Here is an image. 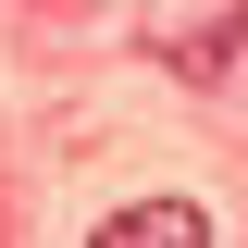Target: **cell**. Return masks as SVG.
I'll list each match as a JSON object with an SVG mask.
<instances>
[{
	"label": "cell",
	"mask_w": 248,
	"mask_h": 248,
	"mask_svg": "<svg viewBox=\"0 0 248 248\" xmlns=\"http://www.w3.org/2000/svg\"><path fill=\"white\" fill-rule=\"evenodd\" d=\"M99 248H211V211L199 199H137V211L99 223Z\"/></svg>",
	"instance_id": "cell-1"
},
{
	"label": "cell",
	"mask_w": 248,
	"mask_h": 248,
	"mask_svg": "<svg viewBox=\"0 0 248 248\" xmlns=\"http://www.w3.org/2000/svg\"><path fill=\"white\" fill-rule=\"evenodd\" d=\"M236 50H248V13H223V25H211V37H186V50H174V62H186V75H223V62H236Z\"/></svg>",
	"instance_id": "cell-2"
}]
</instances>
